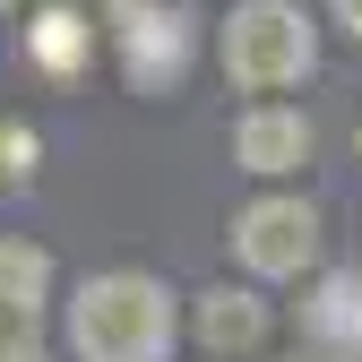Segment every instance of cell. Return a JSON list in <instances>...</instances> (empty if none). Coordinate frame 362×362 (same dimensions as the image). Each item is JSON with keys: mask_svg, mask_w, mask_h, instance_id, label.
Listing matches in <instances>:
<instances>
[{"mask_svg": "<svg viewBox=\"0 0 362 362\" xmlns=\"http://www.w3.org/2000/svg\"><path fill=\"white\" fill-rule=\"evenodd\" d=\"M328 9H337V18H345L354 35H362V0H328Z\"/></svg>", "mask_w": 362, "mask_h": 362, "instance_id": "12", "label": "cell"}, {"mask_svg": "<svg viewBox=\"0 0 362 362\" xmlns=\"http://www.w3.org/2000/svg\"><path fill=\"white\" fill-rule=\"evenodd\" d=\"M199 337H207V354H250V345L267 337V302L242 293V285L199 293Z\"/></svg>", "mask_w": 362, "mask_h": 362, "instance_id": "6", "label": "cell"}, {"mask_svg": "<svg viewBox=\"0 0 362 362\" xmlns=\"http://www.w3.org/2000/svg\"><path fill=\"white\" fill-rule=\"evenodd\" d=\"M26 52L52 69V78H69V69L86 61V18H78V9H43V18L26 26Z\"/></svg>", "mask_w": 362, "mask_h": 362, "instance_id": "8", "label": "cell"}, {"mask_svg": "<svg viewBox=\"0 0 362 362\" xmlns=\"http://www.w3.org/2000/svg\"><path fill=\"white\" fill-rule=\"evenodd\" d=\"M233 156H242V173H293V164H310V121L285 104H259L233 121Z\"/></svg>", "mask_w": 362, "mask_h": 362, "instance_id": "5", "label": "cell"}, {"mask_svg": "<svg viewBox=\"0 0 362 362\" xmlns=\"http://www.w3.org/2000/svg\"><path fill=\"white\" fill-rule=\"evenodd\" d=\"M0 190H9V173H0Z\"/></svg>", "mask_w": 362, "mask_h": 362, "instance_id": "13", "label": "cell"}, {"mask_svg": "<svg viewBox=\"0 0 362 362\" xmlns=\"http://www.w3.org/2000/svg\"><path fill=\"white\" fill-rule=\"evenodd\" d=\"M121 61H129V86L164 95V86L190 69V18L156 9V0H129V9H121Z\"/></svg>", "mask_w": 362, "mask_h": 362, "instance_id": "4", "label": "cell"}, {"mask_svg": "<svg viewBox=\"0 0 362 362\" xmlns=\"http://www.w3.org/2000/svg\"><path fill=\"white\" fill-rule=\"evenodd\" d=\"M310 337H328V345H362V276H328L320 302H310Z\"/></svg>", "mask_w": 362, "mask_h": 362, "instance_id": "9", "label": "cell"}, {"mask_svg": "<svg viewBox=\"0 0 362 362\" xmlns=\"http://www.w3.org/2000/svg\"><path fill=\"white\" fill-rule=\"evenodd\" d=\"M43 293H52V250L26 242V233H0V310H26L35 320Z\"/></svg>", "mask_w": 362, "mask_h": 362, "instance_id": "7", "label": "cell"}, {"mask_svg": "<svg viewBox=\"0 0 362 362\" xmlns=\"http://www.w3.org/2000/svg\"><path fill=\"white\" fill-rule=\"evenodd\" d=\"M0 362H43V328L26 310H0Z\"/></svg>", "mask_w": 362, "mask_h": 362, "instance_id": "10", "label": "cell"}, {"mask_svg": "<svg viewBox=\"0 0 362 362\" xmlns=\"http://www.w3.org/2000/svg\"><path fill=\"white\" fill-rule=\"evenodd\" d=\"M69 345H78V362H164L173 354V293L139 267L86 276L69 302Z\"/></svg>", "mask_w": 362, "mask_h": 362, "instance_id": "1", "label": "cell"}, {"mask_svg": "<svg viewBox=\"0 0 362 362\" xmlns=\"http://www.w3.org/2000/svg\"><path fill=\"white\" fill-rule=\"evenodd\" d=\"M233 250L250 276H302L320 259V216H310V199H259L233 216Z\"/></svg>", "mask_w": 362, "mask_h": 362, "instance_id": "3", "label": "cell"}, {"mask_svg": "<svg viewBox=\"0 0 362 362\" xmlns=\"http://www.w3.org/2000/svg\"><path fill=\"white\" fill-rule=\"evenodd\" d=\"M35 156H43V147H35V129H18V121H0V173L18 181V173H35Z\"/></svg>", "mask_w": 362, "mask_h": 362, "instance_id": "11", "label": "cell"}, {"mask_svg": "<svg viewBox=\"0 0 362 362\" xmlns=\"http://www.w3.org/2000/svg\"><path fill=\"white\" fill-rule=\"evenodd\" d=\"M354 147H362V129H354Z\"/></svg>", "mask_w": 362, "mask_h": 362, "instance_id": "14", "label": "cell"}, {"mask_svg": "<svg viewBox=\"0 0 362 362\" xmlns=\"http://www.w3.org/2000/svg\"><path fill=\"white\" fill-rule=\"evenodd\" d=\"M0 9H9V0H0Z\"/></svg>", "mask_w": 362, "mask_h": 362, "instance_id": "15", "label": "cell"}, {"mask_svg": "<svg viewBox=\"0 0 362 362\" xmlns=\"http://www.w3.org/2000/svg\"><path fill=\"white\" fill-rule=\"evenodd\" d=\"M320 43H310V18L293 0H242L224 18V78L250 86V95H276V86H302Z\"/></svg>", "mask_w": 362, "mask_h": 362, "instance_id": "2", "label": "cell"}]
</instances>
